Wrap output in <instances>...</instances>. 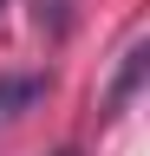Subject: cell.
I'll use <instances>...</instances> for the list:
<instances>
[{
  "mask_svg": "<svg viewBox=\"0 0 150 156\" xmlns=\"http://www.w3.org/2000/svg\"><path fill=\"white\" fill-rule=\"evenodd\" d=\"M144 78H150V39H130L124 58H118V78H111V91H104V117H124L130 98L144 91Z\"/></svg>",
  "mask_w": 150,
  "mask_h": 156,
  "instance_id": "1",
  "label": "cell"
},
{
  "mask_svg": "<svg viewBox=\"0 0 150 156\" xmlns=\"http://www.w3.org/2000/svg\"><path fill=\"white\" fill-rule=\"evenodd\" d=\"M46 91H52L46 72H7V78H0V124H13L20 111H33Z\"/></svg>",
  "mask_w": 150,
  "mask_h": 156,
  "instance_id": "2",
  "label": "cell"
},
{
  "mask_svg": "<svg viewBox=\"0 0 150 156\" xmlns=\"http://www.w3.org/2000/svg\"><path fill=\"white\" fill-rule=\"evenodd\" d=\"M65 0H33V20H39V26H52V33H65Z\"/></svg>",
  "mask_w": 150,
  "mask_h": 156,
  "instance_id": "3",
  "label": "cell"
},
{
  "mask_svg": "<svg viewBox=\"0 0 150 156\" xmlns=\"http://www.w3.org/2000/svg\"><path fill=\"white\" fill-rule=\"evenodd\" d=\"M59 156H79V150H59Z\"/></svg>",
  "mask_w": 150,
  "mask_h": 156,
  "instance_id": "4",
  "label": "cell"
},
{
  "mask_svg": "<svg viewBox=\"0 0 150 156\" xmlns=\"http://www.w3.org/2000/svg\"><path fill=\"white\" fill-rule=\"evenodd\" d=\"M0 7H7V0H0Z\"/></svg>",
  "mask_w": 150,
  "mask_h": 156,
  "instance_id": "5",
  "label": "cell"
}]
</instances>
